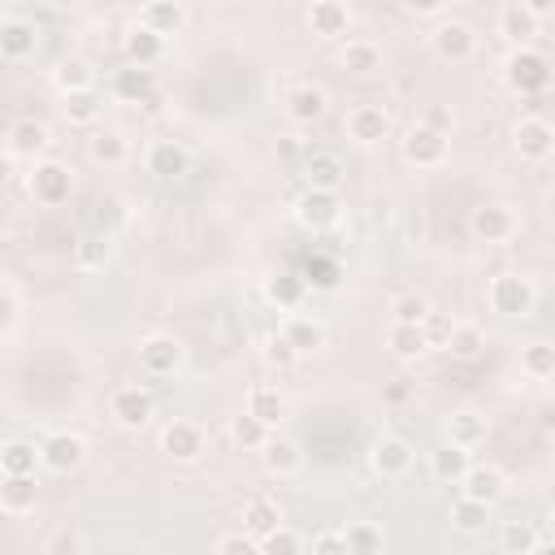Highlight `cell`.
<instances>
[{"label": "cell", "mask_w": 555, "mask_h": 555, "mask_svg": "<svg viewBox=\"0 0 555 555\" xmlns=\"http://www.w3.org/2000/svg\"><path fill=\"white\" fill-rule=\"evenodd\" d=\"M421 121H425L429 130H442V134H451V130H455V113H451V108H442V104H429Z\"/></svg>", "instance_id": "obj_53"}, {"label": "cell", "mask_w": 555, "mask_h": 555, "mask_svg": "<svg viewBox=\"0 0 555 555\" xmlns=\"http://www.w3.org/2000/svg\"><path fill=\"white\" fill-rule=\"evenodd\" d=\"M486 525H490V507H486V503H477V499H468V494H460V499L451 503V529H455V533L477 538V533H486Z\"/></svg>", "instance_id": "obj_40"}, {"label": "cell", "mask_w": 555, "mask_h": 555, "mask_svg": "<svg viewBox=\"0 0 555 555\" xmlns=\"http://www.w3.org/2000/svg\"><path fill=\"white\" fill-rule=\"evenodd\" d=\"M48 143H52V134H48V126L35 121V117H22V121L9 126V152H13V156L39 160V156L48 152Z\"/></svg>", "instance_id": "obj_27"}, {"label": "cell", "mask_w": 555, "mask_h": 555, "mask_svg": "<svg viewBox=\"0 0 555 555\" xmlns=\"http://www.w3.org/2000/svg\"><path fill=\"white\" fill-rule=\"evenodd\" d=\"M35 48H39L35 22H26V17H4L0 22V56L4 61H26V56H35Z\"/></svg>", "instance_id": "obj_25"}, {"label": "cell", "mask_w": 555, "mask_h": 555, "mask_svg": "<svg viewBox=\"0 0 555 555\" xmlns=\"http://www.w3.org/2000/svg\"><path fill=\"white\" fill-rule=\"evenodd\" d=\"M516 4H520V9H529L538 22H542V17H551V9H555V0H516Z\"/></svg>", "instance_id": "obj_54"}, {"label": "cell", "mask_w": 555, "mask_h": 555, "mask_svg": "<svg viewBox=\"0 0 555 555\" xmlns=\"http://www.w3.org/2000/svg\"><path fill=\"white\" fill-rule=\"evenodd\" d=\"M486 304H490V312H499V317H520V321H525V317H533V308H538V286H533V278L520 273V269H503V273L490 278Z\"/></svg>", "instance_id": "obj_1"}, {"label": "cell", "mask_w": 555, "mask_h": 555, "mask_svg": "<svg viewBox=\"0 0 555 555\" xmlns=\"http://www.w3.org/2000/svg\"><path fill=\"white\" fill-rule=\"evenodd\" d=\"M256 551L260 555H299V551H308V538L295 533V529H286V525H273L269 533L256 538Z\"/></svg>", "instance_id": "obj_47"}, {"label": "cell", "mask_w": 555, "mask_h": 555, "mask_svg": "<svg viewBox=\"0 0 555 555\" xmlns=\"http://www.w3.org/2000/svg\"><path fill=\"white\" fill-rule=\"evenodd\" d=\"M43 4H48V9H61V13H65V9H78L82 0H43Z\"/></svg>", "instance_id": "obj_58"}, {"label": "cell", "mask_w": 555, "mask_h": 555, "mask_svg": "<svg viewBox=\"0 0 555 555\" xmlns=\"http://www.w3.org/2000/svg\"><path fill=\"white\" fill-rule=\"evenodd\" d=\"M113 256H117V238H113V230H87V234L74 243V264L87 269V273H100Z\"/></svg>", "instance_id": "obj_22"}, {"label": "cell", "mask_w": 555, "mask_h": 555, "mask_svg": "<svg viewBox=\"0 0 555 555\" xmlns=\"http://www.w3.org/2000/svg\"><path fill=\"white\" fill-rule=\"evenodd\" d=\"M304 22H308V30H312L317 39H347V30H351V9H347L343 0H312L308 13H304Z\"/></svg>", "instance_id": "obj_20"}, {"label": "cell", "mask_w": 555, "mask_h": 555, "mask_svg": "<svg viewBox=\"0 0 555 555\" xmlns=\"http://www.w3.org/2000/svg\"><path fill=\"white\" fill-rule=\"evenodd\" d=\"M468 455H473V451H464V447H455V442L434 447V451H429V477H434V481H442V486H460L464 468L473 464Z\"/></svg>", "instance_id": "obj_32"}, {"label": "cell", "mask_w": 555, "mask_h": 555, "mask_svg": "<svg viewBox=\"0 0 555 555\" xmlns=\"http://www.w3.org/2000/svg\"><path fill=\"white\" fill-rule=\"evenodd\" d=\"M499 551L503 555H538V551H551V538L533 533L529 520H503L499 525Z\"/></svg>", "instance_id": "obj_26"}, {"label": "cell", "mask_w": 555, "mask_h": 555, "mask_svg": "<svg viewBox=\"0 0 555 555\" xmlns=\"http://www.w3.org/2000/svg\"><path fill=\"white\" fill-rule=\"evenodd\" d=\"M460 494H468V499L494 507V503L507 499V477H503L494 464H468L464 477H460Z\"/></svg>", "instance_id": "obj_19"}, {"label": "cell", "mask_w": 555, "mask_h": 555, "mask_svg": "<svg viewBox=\"0 0 555 555\" xmlns=\"http://www.w3.org/2000/svg\"><path fill=\"white\" fill-rule=\"evenodd\" d=\"M39 503V473H0V512L30 516Z\"/></svg>", "instance_id": "obj_18"}, {"label": "cell", "mask_w": 555, "mask_h": 555, "mask_svg": "<svg viewBox=\"0 0 555 555\" xmlns=\"http://www.w3.org/2000/svg\"><path fill=\"white\" fill-rule=\"evenodd\" d=\"M273 525H282L278 499H273V494H247V503H243V529H247L251 538H260V533H269Z\"/></svg>", "instance_id": "obj_37"}, {"label": "cell", "mask_w": 555, "mask_h": 555, "mask_svg": "<svg viewBox=\"0 0 555 555\" xmlns=\"http://www.w3.org/2000/svg\"><path fill=\"white\" fill-rule=\"evenodd\" d=\"M312 555H347V542H343V529H321L308 538Z\"/></svg>", "instance_id": "obj_52"}, {"label": "cell", "mask_w": 555, "mask_h": 555, "mask_svg": "<svg viewBox=\"0 0 555 555\" xmlns=\"http://www.w3.org/2000/svg\"><path fill=\"white\" fill-rule=\"evenodd\" d=\"M212 551H217V555H256V538H251L247 529H238V533H221V538L212 542Z\"/></svg>", "instance_id": "obj_51"}, {"label": "cell", "mask_w": 555, "mask_h": 555, "mask_svg": "<svg viewBox=\"0 0 555 555\" xmlns=\"http://www.w3.org/2000/svg\"><path fill=\"white\" fill-rule=\"evenodd\" d=\"M304 178H308V186L343 191V182H347V165H343L338 152H312V156L304 160Z\"/></svg>", "instance_id": "obj_29"}, {"label": "cell", "mask_w": 555, "mask_h": 555, "mask_svg": "<svg viewBox=\"0 0 555 555\" xmlns=\"http://www.w3.org/2000/svg\"><path fill=\"white\" fill-rule=\"evenodd\" d=\"M264 438H269V425L256 421L247 408H243L238 416H230V442H234V447H243V451H260Z\"/></svg>", "instance_id": "obj_46"}, {"label": "cell", "mask_w": 555, "mask_h": 555, "mask_svg": "<svg viewBox=\"0 0 555 555\" xmlns=\"http://www.w3.org/2000/svg\"><path fill=\"white\" fill-rule=\"evenodd\" d=\"M343 542L351 555H377V551H386V529L377 520H351V525H343Z\"/></svg>", "instance_id": "obj_41"}, {"label": "cell", "mask_w": 555, "mask_h": 555, "mask_svg": "<svg viewBox=\"0 0 555 555\" xmlns=\"http://www.w3.org/2000/svg\"><path fill=\"white\" fill-rule=\"evenodd\" d=\"M429 299L425 295H416V291H403V295H395V304H390V321H403V325H421L425 317H429Z\"/></svg>", "instance_id": "obj_48"}, {"label": "cell", "mask_w": 555, "mask_h": 555, "mask_svg": "<svg viewBox=\"0 0 555 555\" xmlns=\"http://www.w3.org/2000/svg\"><path fill=\"white\" fill-rule=\"evenodd\" d=\"M204 425L199 421H186V416H173L165 429H160V451L173 460V464H195L204 455Z\"/></svg>", "instance_id": "obj_12"}, {"label": "cell", "mask_w": 555, "mask_h": 555, "mask_svg": "<svg viewBox=\"0 0 555 555\" xmlns=\"http://www.w3.org/2000/svg\"><path fill=\"white\" fill-rule=\"evenodd\" d=\"M338 65L347 69V74H377L382 69V48L373 43V39H347L343 48H338Z\"/></svg>", "instance_id": "obj_35"}, {"label": "cell", "mask_w": 555, "mask_h": 555, "mask_svg": "<svg viewBox=\"0 0 555 555\" xmlns=\"http://www.w3.org/2000/svg\"><path fill=\"white\" fill-rule=\"evenodd\" d=\"M13 178V152L9 147H0V186Z\"/></svg>", "instance_id": "obj_56"}, {"label": "cell", "mask_w": 555, "mask_h": 555, "mask_svg": "<svg viewBox=\"0 0 555 555\" xmlns=\"http://www.w3.org/2000/svg\"><path fill=\"white\" fill-rule=\"evenodd\" d=\"M247 412H251L256 421H264L269 429H278V425L286 421L291 403H286V395H282L278 386H251V390H247Z\"/></svg>", "instance_id": "obj_34"}, {"label": "cell", "mask_w": 555, "mask_h": 555, "mask_svg": "<svg viewBox=\"0 0 555 555\" xmlns=\"http://www.w3.org/2000/svg\"><path fill=\"white\" fill-rule=\"evenodd\" d=\"M182 364H186L182 338H173V334H147V338L139 343V369H143L147 377H173Z\"/></svg>", "instance_id": "obj_6"}, {"label": "cell", "mask_w": 555, "mask_h": 555, "mask_svg": "<svg viewBox=\"0 0 555 555\" xmlns=\"http://www.w3.org/2000/svg\"><path fill=\"white\" fill-rule=\"evenodd\" d=\"M295 221L308 234H330L343 221V191H321V186H304V195L295 199Z\"/></svg>", "instance_id": "obj_3"}, {"label": "cell", "mask_w": 555, "mask_h": 555, "mask_svg": "<svg viewBox=\"0 0 555 555\" xmlns=\"http://www.w3.org/2000/svg\"><path fill=\"white\" fill-rule=\"evenodd\" d=\"M108 412L121 429H147L152 416H156V399L147 386H117L113 399H108Z\"/></svg>", "instance_id": "obj_11"}, {"label": "cell", "mask_w": 555, "mask_h": 555, "mask_svg": "<svg viewBox=\"0 0 555 555\" xmlns=\"http://www.w3.org/2000/svg\"><path fill=\"white\" fill-rule=\"evenodd\" d=\"M512 147H516L520 160L542 165V160H551V152H555V126H551L546 117L529 113V117H520V121L512 126Z\"/></svg>", "instance_id": "obj_9"}, {"label": "cell", "mask_w": 555, "mask_h": 555, "mask_svg": "<svg viewBox=\"0 0 555 555\" xmlns=\"http://www.w3.org/2000/svg\"><path fill=\"white\" fill-rule=\"evenodd\" d=\"M61 113L69 126H95L104 113V95L100 87H82V91H65L61 95Z\"/></svg>", "instance_id": "obj_31"}, {"label": "cell", "mask_w": 555, "mask_h": 555, "mask_svg": "<svg viewBox=\"0 0 555 555\" xmlns=\"http://www.w3.org/2000/svg\"><path fill=\"white\" fill-rule=\"evenodd\" d=\"M113 95L126 100V104H147L156 95V82H152V69L147 65H126L113 74Z\"/></svg>", "instance_id": "obj_30"}, {"label": "cell", "mask_w": 555, "mask_h": 555, "mask_svg": "<svg viewBox=\"0 0 555 555\" xmlns=\"http://www.w3.org/2000/svg\"><path fill=\"white\" fill-rule=\"evenodd\" d=\"M538 26H542V22H538L529 9H520V4H507V9L499 13V35H503L512 48H520V43H533Z\"/></svg>", "instance_id": "obj_39"}, {"label": "cell", "mask_w": 555, "mask_h": 555, "mask_svg": "<svg viewBox=\"0 0 555 555\" xmlns=\"http://www.w3.org/2000/svg\"><path fill=\"white\" fill-rule=\"evenodd\" d=\"M386 347H390V356H395V360H421V356L429 351V338H425V330H421V325L390 321V330H386Z\"/></svg>", "instance_id": "obj_36"}, {"label": "cell", "mask_w": 555, "mask_h": 555, "mask_svg": "<svg viewBox=\"0 0 555 555\" xmlns=\"http://www.w3.org/2000/svg\"><path fill=\"white\" fill-rule=\"evenodd\" d=\"M304 278L299 273H278V278H269L264 282V295H269V304H278L282 312H295L299 308V299H304Z\"/></svg>", "instance_id": "obj_44"}, {"label": "cell", "mask_w": 555, "mask_h": 555, "mask_svg": "<svg viewBox=\"0 0 555 555\" xmlns=\"http://www.w3.org/2000/svg\"><path fill=\"white\" fill-rule=\"evenodd\" d=\"M278 330L286 334V343H291L299 356H312V351L325 347V325H321L317 317H308V312H286Z\"/></svg>", "instance_id": "obj_23"}, {"label": "cell", "mask_w": 555, "mask_h": 555, "mask_svg": "<svg viewBox=\"0 0 555 555\" xmlns=\"http://www.w3.org/2000/svg\"><path fill=\"white\" fill-rule=\"evenodd\" d=\"M143 165H147V173H152V178L173 182V178H182V173L191 169V152H186V143H182V139H156V143H147Z\"/></svg>", "instance_id": "obj_16"}, {"label": "cell", "mask_w": 555, "mask_h": 555, "mask_svg": "<svg viewBox=\"0 0 555 555\" xmlns=\"http://www.w3.org/2000/svg\"><path fill=\"white\" fill-rule=\"evenodd\" d=\"M260 356H264V364H269V369H291V364L299 360V351L286 343V334H282V330H273V334L264 338Z\"/></svg>", "instance_id": "obj_49"}, {"label": "cell", "mask_w": 555, "mask_h": 555, "mask_svg": "<svg viewBox=\"0 0 555 555\" xmlns=\"http://www.w3.org/2000/svg\"><path fill=\"white\" fill-rule=\"evenodd\" d=\"M0 473H39V447L26 438L0 442Z\"/></svg>", "instance_id": "obj_42"}, {"label": "cell", "mask_w": 555, "mask_h": 555, "mask_svg": "<svg viewBox=\"0 0 555 555\" xmlns=\"http://www.w3.org/2000/svg\"><path fill=\"white\" fill-rule=\"evenodd\" d=\"M121 48H126V61H130V65H147V69L165 56V39H160L156 30H147V26H139V22L126 30Z\"/></svg>", "instance_id": "obj_33"}, {"label": "cell", "mask_w": 555, "mask_h": 555, "mask_svg": "<svg viewBox=\"0 0 555 555\" xmlns=\"http://www.w3.org/2000/svg\"><path fill=\"white\" fill-rule=\"evenodd\" d=\"M82 460H87V442L74 429H52L39 442V468H48V473H61L65 477V473L82 468Z\"/></svg>", "instance_id": "obj_7"}, {"label": "cell", "mask_w": 555, "mask_h": 555, "mask_svg": "<svg viewBox=\"0 0 555 555\" xmlns=\"http://www.w3.org/2000/svg\"><path fill=\"white\" fill-rule=\"evenodd\" d=\"M442 347H447L455 360H477V356H481V347H486V330H481V325H473V321H451V330H447Z\"/></svg>", "instance_id": "obj_38"}, {"label": "cell", "mask_w": 555, "mask_h": 555, "mask_svg": "<svg viewBox=\"0 0 555 555\" xmlns=\"http://www.w3.org/2000/svg\"><path fill=\"white\" fill-rule=\"evenodd\" d=\"M399 152H403V160H408V165H416V169H438V165L447 160V152H451V134L429 130L425 121H416V126L403 134Z\"/></svg>", "instance_id": "obj_5"}, {"label": "cell", "mask_w": 555, "mask_h": 555, "mask_svg": "<svg viewBox=\"0 0 555 555\" xmlns=\"http://www.w3.org/2000/svg\"><path fill=\"white\" fill-rule=\"evenodd\" d=\"M26 186H30V195H35L39 204L56 208V204L69 199L74 173H69V165H61V160H52V156H39L35 169H30V178H26Z\"/></svg>", "instance_id": "obj_10"}, {"label": "cell", "mask_w": 555, "mask_h": 555, "mask_svg": "<svg viewBox=\"0 0 555 555\" xmlns=\"http://www.w3.org/2000/svg\"><path fill=\"white\" fill-rule=\"evenodd\" d=\"M520 373L525 377H533V382H546V377H555V347L551 343H529V347H520Z\"/></svg>", "instance_id": "obj_45"}, {"label": "cell", "mask_w": 555, "mask_h": 555, "mask_svg": "<svg viewBox=\"0 0 555 555\" xmlns=\"http://www.w3.org/2000/svg\"><path fill=\"white\" fill-rule=\"evenodd\" d=\"M299 278H304V286H321V291H334V286H338V264H334V260H317V264H308Z\"/></svg>", "instance_id": "obj_50"}, {"label": "cell", "mask_w": 555, "mask_h": 555, "mask_svg": "<svg viewBox=\"0 0 555 555\" xmlns=\"http://www.w3.org/2000/svg\"><path fill=\"white\" fill-rule=\"evenodd\" d=\"M78 546H82L78 538H56V542H52V551H78Z\"/></svg>", "instance_id": "obj_57"}, {"label": "cell", "mask_w": 555, "mask_h": 555, "mask_svg": "<svg viewBox=\"0 0 555 555\" xmlns=\"http://www.w3.org/2000/svg\"><path fill=\"white\" fill-rule=\"evenodd\" d=\"M442 4H447V0H403V9H408V13H421V17H425V13H438Z\"/></svg>", "instance_id": "obj_55"}, {"label": "cell", "mask_w": 555, "mask_h": 555, "mask_svg": "<svg viewBox=\"0 0 555 555\" xmlns=\"http://www.w3.org/2000/svg\"><path fill=\"white\" fill-rule=\"evenodd\" d=\"M442 434H447V442H455V447H464V451H477V447L490 438V421H486V412L460 408V412H451V416L442 421Z\"/></svg>", "instance_id": "obj_21"}, {"label": "cell", "mask_w": 555, "mask_h": 555, "mask_svg": "<svg viewBox=\"0 0 555 555\" xmlns=\"http://www.w3.org/2000/svg\"><path fill=\"white\" fill-rule=\"evenodd\" d=\"M139 26L156 30L160 39H169V35H178V30L186 26V4H182V0H143Z\"/></svg>", "instance_id": "obj_24"}, {"label": "cell", "mask_w": 555, "mask_h": 555, "mask_svg": "<svg viewBox=\"0 0 555 555\" xmlns=\"http://www.w3.org/2000/svg\"><path fill=\"white\" fill-rule=\"evenodd\" d=\"M260 464H264L269 477H295V473L304 468V447H299L291 434L269 429V438H264V447H260Z\"/></svg>", "instance_id": "obj_17"}, {"label": "cell", "mask_w": 555, "mask_h": 555, "mask_svg": "<svg viewBox=\"0 0 555 555\" xmlns=\"http://www.w3.org/2000/svg\"><path fill=\"white\" fill-rule=\"evenodd\" d=\"M343 130L351 143H382L390 134V113L382 104H351L347 117H343Z\"/></svg>", "instance_id": "obj_15"}, {"label": "cell", "mask_w": 555, "mask_h": 555, "mask_svg": "<svg viewBox=\"0 0 555 555\" xmlns=\"http://www.w3.org/2000/svg\"><path fill=\"white\" fill-rule=\"evenodd\" d=\"M282 113H286L295 126H317V121L330 113V95H325V87H317V82H295V87L282 95Z\"/></svg>", "instance_id": "obj_14"}, {"label": "cell", "mask_w": 555, "mask_h": 555, "mask_svg": "<svg viewBox=\"0 0 555 555\" xmlns=\"http://www.w3.org/2000/svg\"><path fill=\"white\" fill-rule=\"evenodd\" d=\"M503 82H507V91H516V95H542V91L551 87V61H546L538 48L520 43V48H512V52L503 56Z\"/></svg>", "instance_id": "obj_2"}, {"label": "cell", "mask_w": 555, "mask_h": 555, "mask_svg": "<svg viewBox=\"0 0 555 555\" xmlns=\"http://www.w3.org/2000/svg\"><path fill=\"white\" fill-rule=\"evenodd\" d=\"M52 82H56L61 95H65V91H82V87H95V69H91L82 56H65V61L52 69Z\"/></svg>", "instance_id": "obj_43"}, {"label": "cell", "mask_w": 555, "mask_h": 555, "mask_svg": "<svg viewBox=\"0 0 555 555\" xmlns=\"http://www.w3.org/2000/svg\"><path fill=\"white\" fill-rule=\"evenodd\" d=\"M468 230L477 243H507L520 230V221H516L512 204H477L468 212Z\"/></svg>", "instance_id": "obj_13"}, {"label": "cell", "mask_w": 555, "mask_h": 555, "mask_svg": "<svg viewBox=\"0 0 555 555\" xmlns=\"http://www.w3.org/2000/svg\"><path fill=\"white\" fill-rule=\"evenodd\" d=\"M429 48H434L442 61L464 65V61L477 56V30H473L468 22H460V17H447V22H438V26L429 30Z\"/></svg>", "instance_id": "obj_8"}, {"label": "cell", "mask_w": 555, "mask_h": 555, "mask_svg": "<svg viewBox=\"0 0 555 555\" xmlns=\"http://www.w3.org/2000/svg\"><path fill=\"white\" fill-rule=\"evenodd\" d=\"M412 460H416V451L403 434H377L369 442V468L382 481H403L412 473Z\"/></svg>", "instance_id": "obj_4"}, {"label": "cell", "mask_w": 555, "mask_h": 555, "mask_svg": "<svg viewBox=\"0 0 555 555\" xmlns=\"http://www.w3.org/2000/svg\"><path fill=\"white\" fill-rule=\"evenodd\" d=\"M87 156H91L95 165H104V169H117V165L130 160V139H126L121 130L104 126V130H95V134L87 139Z\"/></svg>", "instance_id": "obj_28"}]
</instances>
